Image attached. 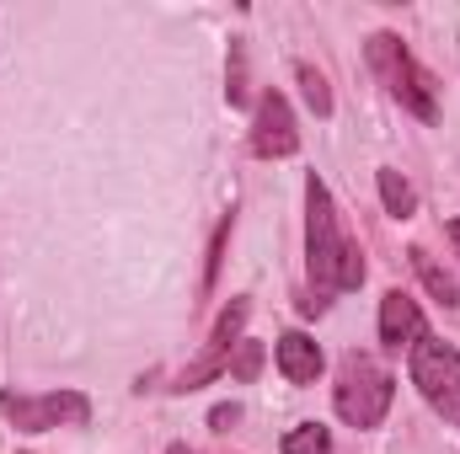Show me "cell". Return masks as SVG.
Listing matches in <instances>:
<instances>
[{
	"label": "cell",
	"instance_id": "6",
	"mask_svg": "<svg viewBox=\"0 0 460 454\" xmlns=\"http://www.w3.org/2000/svg\"><path fill=\"white\" fill-rule=\"evenodd\" d=\"M246 316H252V300H230L226 310H220V321H215V332H209V347H204V358L199 363H188L182 374H177V385L172 390H204L215 374H226L230 353H235V342H241V327H246Z\"/></svg>",
	"mask_w": 460,
	"mask_h": 454
},
{
	"label": "cell",
	"instance_id": "18",
	"mask_svg": "<svg viewBox=\"0 0 460 454\" xmlns=\"http://www.w3.org/2000/svg\"><path fill=\"white\" fill-rule=\"evenodd\" d=\"M445 230H450V240H456V257H460V220H450Z\"/></svg>",
	"mask_w": 460,
	"mask_h": 454
},
{
	"label": "cell",
	"instance_id": "10",
	"mask_svg": "<svg viewBox=\"0 0 460 454\" xmlns=\"http://www.w3.org/2000/svg\"><path fill=\"white\" fill-rule=\"evenodd\" d=\"M407 257H412V273L423 278V289H429V294H434L445 310H456V305H460V289H456V278H450V267H439L429 246H412Z\"/></svg>",
	"mask_w": 460,
	"mask_h": 454
},
{
	"label": "cell",
	"instance_id": "3",
	"mask_svg": "<svg viewBox=\"0 0 460 454\" xmlns=\"http://www.w3.org/2000/svg\"><path fill=\"white\" fill-rule=\"evenodd\" d=\"M396 401V380L375 353H348L338 363V385H332V406L348 428H380L385 412Z\"/></svg>",
	"mask_w": 460,
	"mask_h": 454
},
{
	"label": "cell",
	"instance_id": "9",
	"mask_svg": "<svg viewBox=\"0 0 460 454\" xmlns=\"http://www.w3.org/2000/svg\"><path fill=\"white\" fill-rule=\"evenodd\" d=\"M273 358H279V374H284L289 385H316V374L327 369L322 347L305 337V332H284L279 347H273Z\"/></svg>",
	"mask_w": 460,
	"mask_h": 454
},
{
	"label": "cell",
	"instance_id": "12",
	"mask_svg": "<svg viewBox=\"0 0 460 454\" xmlns=\"http://www.w3.org/2000/svg\"><path fill=\"white\" fill-rule=\"evenodd\" d=\"M295 81H300V97H305L311 113L332 118V86H327V75H322L316 65H295Z\"/></svg>",
	"mask_w": 460,
	"mask_h": 454
},
{
	"label": "cell",
	"instance_id": "4",
	"mask_svg": "<svg viewBox=\"0 0 460 454\" xmlns=\"http://www.w3.org/2000/svg\"><path fill=\"white\" fill-rule=\"evenodd\" d=\"M407 374H412L418 396L450 428H460V347H450V342L434 337V332H423V337L407 347Z\"/></svg>",
	"mask_w": 460,
	"mask_h": 454
},
{
	"label": "cell",
	"instance_id": "17",
	"mask_svg": "<svg viewBox=\"0 0 460 454\" xmlns=\"http://www.w3.org/2000/svg\"><path fill=\"white\" fill-rule=\"evenodd\" d=\"M209 423H215V428L226 433L230 423H241V406H235V401H230V406H215V412H209Z\"/></svg>",
	"mask_w": 460,
	"mask_h": 454
},
{
	"label": "cell",
	"instance_id": "19",
	"mask_svg": "<svg viewBox=\"0 0 460 454\" xmlns=\"http://www.w3.org/2000/svg\"><path fill=\"white\" fill-rule=\"evenodd\" d=\"M166 454H199V450H188V444H172V450H166Z\"/></svg>",
	"mask_w": 460,
	"mask_h": 454
},
{
	"label": "cell",
	"instance_id": "16",
	"mask_svg": "<svg viewBox=\"0 0 460 454\" xmlns=\"http://www.w3.org/2000/svg\"><path fill=\"white\" fill-rule=\"evenodd\" d=\"M230 108H241L246 102V70H241V48H230V86H226Z\"/></svg>",
	"mask_w": 460,
	"mask_h": 454
},
{
	"label": "cell",
	"instance_id": "7",
	"mask_svg": "<svg viewBox=\"0 0 460 454\" xmlns=\"http://www.w3.org/2000/svg\"><path fill=\"white\" fill-rule=\"evenodd\" d=\"M295 150H300V128H295V113H289L284 92H262L257 97V118H252V155L284 161Z\"/></svg>",
	"mask_w": 460,
	"mask_h": 454
},
{
	"label": "cell",
	"instance_id": "1",
	"mask_svg": "<svg viewBox=\"0 0 460 454\" xmlns=\"http://www.w3.org/2000/svg\"><path fill=\"white\" fill-rule=\"evenodd\" d=\"M305 267L322 294H348L364 284V251L348 235L343 214L316 171L305 177Z\"/></svg>",
	"mask_w": 460,
	"mask_h": 454
},
{
	"label": "cell",
	"instance_id": "2",
	"mask_svg": "<svg viewBox=\"0 0 460 454\" xmlns=\"http://www.w3.org/2000/svg\"><path fill=\"white\" fill-rule=\"evenodd\" d=\"M364 59H369V70L385 81V92H391V97H396L412 118H423V123H434V118H439L434 75L412 59V48H407L396 32H369V38H364Z\"/></svg>",
	"mask_w": 460,
	"mask_h": 454
},
{
	"label": "cell",
	"instance_id": "5",
	"mask_svg": "<svg viewBox=\"0 0 460 454\" xmlns=\"http://www.w3.org/2000/svg\"><path fill=\"white\" fill-rule=\"evenodd\" d=\"M0 417L16 433H54V428H86L92 423V401L81 390H0Z\"/></svg>",
	"mask_w": 460,
	"mask_h": 454
},
{
	"label": "cell",
	"instance_id": "11",
	"mask_svg": "<svg viewBox=\"0 0 460 454\" xmlns=\"http://www.w3.org/2000/svg\"><path fill=\"white\" fill-rule=\"evenodd\" d=\"M375 182H380V204H385V214H391V220H412V214H418V193H412V182H407L402 171H391V166H385Z\"/></svg>",
	"mask_w": 460,
	"mask_h": 454
},
{
	"label": "cell",
	"instance_id": "15",
	"mask_svg": "<svg viewBox=\"0 0 460 454\" xmlns=\"http://www.w3.org/2000/svg\"><path fill=\"white\" fill-rule=\"evenodd\" d=\"M226 240H230V220H220L215 240H209V267H204V289H215V278H220V262H226Z\"/></svg>",
	"mask_w": 460,
	"mask_h": 454
},
{
	"label": "cell",
	"instance_id": "14",
	"mask_svg": "<svg viewBox=\"0 0 460 454\" xmlns=\"http://www.w3.org/2000/svg\"><path fill=\"white\" fill-rule=\"evenodd\" d=\"M262 342H252V337H241L235 342V353H230V363H226V374L235 380V385H252L257 374H262Z\"/></svg>",
	"mask_w": 460,
	"mask_h": 454
},
{
	"label": "cell",
	"instance_id": "8",
	"mask_svg": "<svg viewBox=\"0 0 460 454\" xmlns=\"http://www.w3.org/2000/svg\"><path fill=\"white\" fill-rule=\"evenodd\" d=\"M423 332H429V327H423L418 300H412L407 289H385V300H380V347H385V353H402V347H412Z\"/></svg>",
	"mask_w": 460,
	"mask_h": 454
},
{
	"label": "cell",
	"instance_id": "13",
	"mask_svg": "<svg viewBox=\"0 0 460 454\" xmlns=\"http://www.w3.org/2000/svg\"><path fill=\"white\" fill-rule=\"evenodd\" d=\"M284 454H332V428L322 423H300L284 433Z\"/></svg>",
	"mask_w": 460,
	"mask_h": 454
}]
</instances>
